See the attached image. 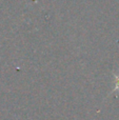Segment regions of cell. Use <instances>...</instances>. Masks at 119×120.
Masks as SVG:
<instances>
[{
  "instance_id": "1",
  "label": "cell",
  "mask_w": 119,
  "mask_h": 120,
  "mask_svg": "<svg viewBox=\"0 0 119 120\" xmlns=\"http://www.w3.org/2000/svg\"><path fill=\"white\" fill-rule=\"evenodd\" d=\"M114 77H115V89L113 92H118L119 93V74L114 75Z\"/></svg>"
}]
</instances>
